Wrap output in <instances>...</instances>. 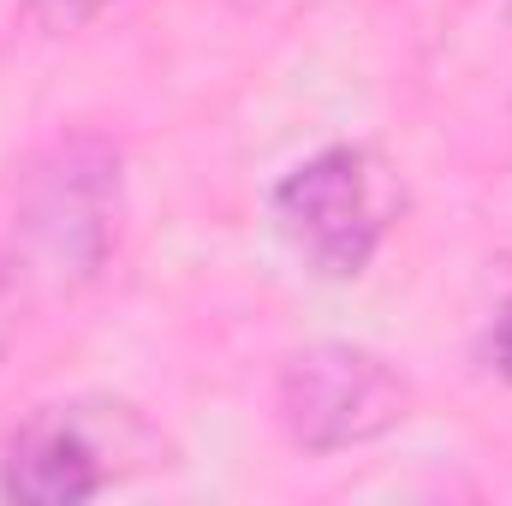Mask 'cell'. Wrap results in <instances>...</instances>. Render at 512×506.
I'll return each mask as SVG.
<instances>
[{
	"mask_svg": "<svg viewBox=\"0 0 512 506\" xmlns=\"http://www.w3.org/2000/svg\"><path fill=\"white\" fill-rule=\"evenodd\" d=\"M126 161L102 131H66L42 143L12 185L6 268L24 304L84 292L120 245Z\"/></svg>",
	"mask_w": 512,
	"mask_h": 506,
	"instance_id": "6da1fadb",
	"label": "cell"
},
{
	"mask_svg": "<svg viewBox=\"0 0 512 506\" xmlns=\"http://www.w3.org/2000/svg\"><path fill=\"white\" fill-rule=\"evenodd\" d=\"M239 6H256V0H239Z\"/></svg>",
	"mask_w": 512,
	"mask_h": 506,
	"instance_id": "ba28073f",
	"label": "cell"
},
{
	"mask_svg": "<svg viewBox=\"0 0 512 506\" xmlns=\"http://www.w3.org/2000/svg\"><path fill=\"white\" fill-rule=\"evenodd\" d=\"M108 6H114V0H24L30 24L48 30V36H72V30H84L90 18H102Z\"/></svg>",
	"mask_w": 512,
	"mask_h": 506,
	"instance_id": "5b68a950",
	"label": "cell"
},
{
	"mask_svg": "<svg viewBox=\"0 0 512 506\" xmlns=\"http://www.w3.org/2000/svg\"><path fill=\"white\" fill-rule=\"evenodd\" d=\"M280 429L304 453L370 447L411 417V381L370 346L322 340L286 358L280 370Z\"/></svg>",
	"mask_w": 512,
	"mask_h": 506,
	"instance_id": "277c9868",
	"label": "cell"
},
{
	"mask_svg": "<svg viewBox=\"0 0 512 506\" xmlns=\"http://www.w3.org/2000/svg\"><path fill=\"white\" fill-rule=\"evenodd\" d=\"M489 358H495V376L512 381V310L495 322V340H489Z\"/></svg>",
	"mask_w": 512,
	"mask_h": 506,
	"instance_id": "52a82bcc",
	"label": "cell"
},
{
	"mask_svg": "<svg viewBox=\"0 0 512 506\" xmlns=\"http://www.w3.org/2000/svg\"><path fill=\"white\" fill-rule=\"evenodd\" d=\"M161 459L155 423L126 399L36 405L0 459V495L18 506H84Z\"/></svg>",
	"mask_w": 512,
	"mask_h": 506,
	"instance_id": "7a4b0ae2",
	"label": "cell"
},
{
	"mask_svg": "<svg viewBox=\"0 0 512 506\" xmlns=\"http://www.w3.org/2000/svg\"><path fill=\"white\" fill-rule=\"evenodd\" d=\"M268 209H274L280 239L310 262V274L358 280L405 215V179L376 149L334 143V149L298 161L274 185Z\"/></svg>",
	"mask_w": 512,
	"mask_h": 506,
	"instance_id": "3957f363",
	"label": "cell"
},
{
	"mask_svg": "<svg viewBox=\"0 0 512 506\" xmlns=\"http://www.w3.org/2000/svg\"><path fill=\"white\" fill-rule=\"evenodd\" d=\"M18 316H24V292H18V280H12V268H6V256H0V358H6V346H12Z\"/></svg>",
	"mask_w": 512,
	"mask_h": 506,
	"instance_id": "8992f818",
	"label": "cell"
}]
</instances>
